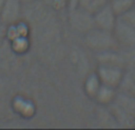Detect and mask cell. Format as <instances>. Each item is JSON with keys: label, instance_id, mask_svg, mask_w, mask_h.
<instances>
[{"label": "cell", "instance_id": "cell-1", "mask_svg": "<svg viewBox=\"0 0 135 130\" xmlns=\"http://www.w3.org/2000/svg\"><path fill=\"white\" fill-rule=\"evenodd\" d=\"M84 43L91 50H95V51L98 52L115 50L119 46L113 31L101 30V28L97 27H94L93 30L85 33Z\"/></svg>", "mask_w": 135, "mask_h": 130}, {"label": "cell", "instance_id": "cell-2", "mask_svg": "<svg viewBox=\"0 0 135 130\" xmlns=\"http://www.w3.org/2000/svg\"><path fill=\"white\" fill-rule=\"evenodd\" d=\"M69 21L72 28H75L78 32L86 33L95 27L93 14L88 13L78 7L69 9Z\"/></svg>", "mask_w": 135, "mask_h": 130}, {"label": "cell", "instance_id": "cell-3", "mask_svg": "<svg viewBox=\"0 0 135 130\" xmlns=\"http://www.w3.org/2000/svg\"><path fill=\"white\" fill-rule=\"evenodd\" d=\"M97 76L102 84L115 89L116 86L120 85L122 78H123V71L119 66L100 65L97 70Z\"/></svg>", "mask_w": 135, "mask_h": 130}, {"label": "cell", "instance_id": "cell-4", "mask_svg": "<svg viewBox=\"0 0 135 130\" xmlns=\"http://www.w3.org/2000/svg\"><path fill=\"white\" fill-rule=\"evenodd\" d=\"M94 16V23H95V27L101 28V30H107V31H114L115 24L117 21V16L114 13L113 8L110 7L109 1L107 5L100 8Z\"/></svg>", "mask_w": 135, "mask_h": 130}, {"label": "cell", "instance_id": "cell-5", "mask_svg": "<svg viewBox=\"0 0 135 130\" xmlns=\"http://www.w3.org/2000/svg\"><path fill=\"white\" fill-rule=\"evenodd\" d=\"M21 17L20 0H5V4L0 12V21L5 26L17 24Z\"/></svg>", "mask_w": 135, "mask_h": 130}, {"label": "cell", "instance_id": "cell-6", "mask_svg": "<svg viewBox=\"0 0 135 130\" xmlns=\"http://www.w3.org/2000/svg\"><path fill=\"white\" fill-rule=\"evenodd\" d=\"M114 36L117 40V44L122 46L135 47V27L123 23L117 19L114 27Z\"/></svg>", "mask_w": 135, "mask_h": 130}, {"label": "cell", "instance_id": "cell-7", "mask_svg": "<svg viewBox=\"0 0 135 130\" xmlns=\"http://www.w3.org/2000/svg\"><path fill=\"white\" fill-rule=\"evenodd\" d=\"M108 1L109 0H68V7L69 9L78 7L88 13L94 14L104 5H107Z\"/></svg>", "mask_w": 135, "mask_h": 130}, {"label": "cell", "instance_id": "cell-8", "mask_svg": "<svg viewBox=\"0 0 135 130\" xmlns=\"http://www.w3.org/2000/svg\"><path fill=\"white\" fill-rule=\"evenodd\" d=\"M97 59L100 62V65H113L121 67V65L123 64V58L119 53L113 52V50L101 51L97 56Z\"/></svg>", "mask_w": 135, "mask_h": 130}, {"label": "cell", "instance_id": "cell-9", "mask_svg": "<svg viewBox=\"0 0 135 130\" xmlns=\"http://www.w3.org/2000/svg\"><path fill=\"white\" fill-rule=\"evenodd\" d=\"M95 98L101 104H109V103L114 102V99L116 98V93H115L114 88L102 84L100 86V89H98Z\"/></svg>", "mask_w": 135, "mask_h": 130}, {"label": "cell", "instance_id": "cell-10", "mask_svg": "<svg viewBox=\"0 0 135 130\" xmlns=\"http://www.w3.org/2000/svg\"><path fill=\"white\" fill-rule=\"evenodd\" d=\"M101 85H102V83H101L97 73H90L85 79L84 90H85V92L88 96L95 98L96 93H97V91H98V89H100Z\"/></svg>", "mask_w": 135, "mask_h": 130}, {"label": "cell", "instance_id": "cell-11", "mask_svg": "<svg viewBox=\"0 0 135 130\" xmlns=\"http://www.w3.org/2000/svg\"><path fill=\"white\" fill-rule=\"evenodd\" d=\"M109 5L119 18L120 16H122L127 11L133 8L135 5V0H109Z\"/></svg>", "mask_w": 135, "mask_h": 130}, {"label": "cell", "instance_id": "cell-12", "mask_svg": "<svg viewBox=\"0 0 135 130\" xmlns=\"http://www.w3.org/2000/svg\"><path fill=\"white\" fill-rule=\"evenodd\" d=\"M117 19H120V20H122L123 23L128 24V25H132L135 27V7L133 8H131L129 11H127L124 14H122V16H120Z\"/></svg>", "mask_w": 135, "mask_h": 130}, {"label": "cell", "instance_id": "cell-13", "mask_svg": "<svg viewBox=\"0 0 135 130\" xmlns=\"http://www.w3.org/2000/svg\"><path fill=\"white\" fill-rule=\"evenodd\" d=\"M47 6L55 9H62L68 5V0H44Z\"/></svg>", "mask_w": 135, "mask_h": 130}, {"label": "cell", "instance_id": "cell-14", "mask_svg": "<svg viewBox=\"0 0 135 130\" xmlns=\"http://www.w3.org/2000/svg\"><path fill=\"white\" fill-rule=\"evenodd\" d=\"M5 28H6V26H5L4 24L0 21V45H1L2 38H4V36H5Z\"/></svg>", "mask_w": 135, "mask_h": 130}, {"label": "cell", "instance_id": "cell-15", "mask_svg": "<svg viewBox=\"0 0 135 130\" xmlns=\"http://www.w3.org/2000/svg\"><path fill=\"white\" fill-rule=\"evenodd\" d=\"M21 2H24V4H31V2L36 1V0H20Z\"/></svg>", "mask_w": 135, "mask_h": 130}, {"label": "cell", "instance_id": "cell-16", "mask_svg": "<svg viewBox=\"0 0 135 130\" xmlns=\"http://www.w3.org/2000/svg\"><path fill=\"white\" fill-rule=\"evenodd\" d=\"M4 4H5V0H0V12H1V9H2V6H4Z\"/></svg>", "mask_w": 135, "mask_h": 130}]
</instances>
